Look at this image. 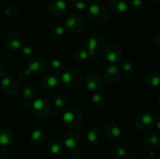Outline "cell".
<instances>
[{
  "instance_id": "cell-1",
  "label": "cell",
  "mask_w": 160,
  "mask_h": 159,
  "mask_svg": "<svg viewBox=\"0 0 160 159\" xmlns=\"http://www.w3.org/2000/svg\"><path fill=\"white\" fill-rule=\"evenodd\" d=\"M62 123L67 127L77 129L82 125L84 118L82 113L74 106H67L62 113Z\"/></svg>"
},
{
  "instance_id": "cell-2",
  "label": "cell",
  "mask_w": 160,
  "mask_h": 159,
  "mask_svg": "<svg viewBox=\"0 0 160 159\" xmlns=\"http://www.w3.org/2000/svg\"><path fill=\"white\" fill-rule=\"evenodd\" d=\"M88 20L96 25L106 23L109 18V12L106 7L101 4H92L87 9Z\"/></svg>"
},
{
  "instance_id": "cell-3",
  "label": "cell",
  "mask_w": 160,
  "mask_h": 159,
  "mask_svg": "<svg viewBox=\"0 0 160 159\" xmlns=\"http://www.w3.org/2000/svg\"><path fill=\"white\" fill-rule=\"evenodd\" d=\"M32 111L34 115L39 119H46L50 116L52 111V104L45 98H38L34 101L32 104Z\"/></svg>"
},
{
  "instance_id": "cell-4",
  "label": "cell",
  "mask_w": 160,
  "mask_h": 159,
  "mask_svg": "<svg viewBox=\"0 0 160 159\" xmlns=\"http://www.w3.org/2000/svg\"><path fill=\"white\" fill-rule=\"evenodd\" d=\"M103 54L106 61L111 63H115L121 61L123 51L120 44L112 41L106 45Z\"/></svg>"
},
{
  "instance_id": "cell-5",
  "label": "cell",
  "mask_w": 160,
  "mask_h": 159,
  "mask_svg": "<svg viewBox=\"0 0 160 159\" xmlns=\"http://www.w3.org/2000/svg\"><path fill=\"white\" fill-rule=\"evenodd\" d=\"M64 26L66 30L72 34H81L86 29L84 20L78 15H70L65 19Z\"/></svg>"
},
{
  "instance_id": "cell-6",
  "label": "cell",
  "mask_w": 160,
  "mask_h": 159,
  "mask_svg": "<svg viewBox=\"0 0 160 159\" xmlns=\"http://www.w3.org/2000/svg\"><path fill=\"white\" fill-rule=\"evenodd\" d=\"M83 76L81 72L78 70H70L64 72L61 76L62 82L69 88H75L81 84Z\"/></svg>"
},
{
  "instance_id": "cell-7",
  "label": "cell",
  "mask_w": 160,
  "mask_h": 159,
  "mask_svg": "<svg viewBox=\"0 0 160 159\" xmlns=\"http://www.w3.org/2000/svg\"><path fill=\"white\" fill-rule=\"evenodd\" d=\"M106 44V39L102 35L98 34H92L86 39V48L89 51L91 55L95 54L96 51L102 49Z\"/></svg>"
},
{
  "instance_id": "cell-8",
  "label": "cell",
  "mask_w": 160,
  "mask_h": 159,
  "mask_svg": "<svg viewBox=\"0 0 160 159\" xmlns=\"http://www.w3.org/2000/svg\"><path fill=\"white\" fill-rule=\"evenodd\" d=\"M155 122V115L148 111L140 112L136 117L135 125L140 130H148L153 126Z\"/></svg>"
},
{
  "instance_id": "cell-9",
  "label": "cell",
  "mask_w": 160,
  "mask_h": 159,
  "mask_svg": "<svg viewBox=\"0 0 160 159\" xmlns=\"http://www.w3.org/2000/svg\"><path fill=\"white\" fill-rule=\"evenodd\" d=\"M84 84L88 90L92 92H98L102 88V78L97 73H89L84 80Z\"/></svg>"
},
{
  "instance_id": "cell-10",
  "label": "cell",
  "mask_w": 160,
  "mask_h": 159,
  "mask_svg": "<svg viewBox=\"0 0 160 159\" xmlns=\"http://www.w3.org/2000/svg\"><path fill=\"white\" fill-rule=\"evenodd\" d=\"M48 63L45 58L40 55H34L30 59L28 69L34 73H42L46 70Z\"/></svg>"
},
{
  "instance_id": "cell-11",
  "label": "cell",
  "mask_w": 160,
  "mask_h": 159,
  "mask_svg": "<svg viewBox=\"0 0 160 159\" xmlns=\"http://www.w3.org/2000/svg\"><path fill=\"white\" fill-rule=\"evenodd\" d=\"M0 87L5 94L8 95H14L18 91L19 84L13 76H6L2 79Z\"/></svg>"
},
{
  "instance_id": "cell-12",
  "label": "cell",
  "mask_w": 160,
  "mask_h": 159,
  "mask_svg": "<svg viewBox=\"0 0 160 159\" xmlns=\"http://www.w3.org/2000/svg\"><path fill=\"white\" fill-rule=\"evenodd\" d=\"M48 10L55 17H61L67 12V5L63 0H53L48 4Z\"/></svg>"
},
{
  "instance_id": "cell-13",
  "label": "cell",
  "mask_w": 160,
  "mask_h": 159,
  "mask_svg": "<svg viewBox=\"0 0 160 159\" xmlns=\"http://www.w3.org/2000/svg\"><path fill=\"white\" fill-rule=\"evenodd\" d=\"M6 45L9 49L17 51L23 47V38L18 33H9L6 37Z\"/></svg>"
},
{
  "instance_id": "cell-14",
  "label": "cell",
  "mask_w": 160,
  "mask_h": 159,
  "mask_svg": "<svg viewBox=\"0 0 160 159\" xmlns=\"http://www.w3.org/2000/svg\"><path fill=\"white\" fill-rule=\"evenodd\" d=\"M87 137L88 140L91 144L94 145V146H98L103 142L104 135L99 128L96 127V126H92V127L89 128V129L88 130Z\"/></svg>"
},
{
  "instance_id": "cell-15",
  "label": "cell",
  "mask_w": 160,
  "mask_h": 159,
  "mask_svg": "<svg viewBox=\"0 0 160 159\" xmlns=\"http://www.w3.org/2000/svg\"><path fill=\"white\" fill-rule=\"evenodd\" d=\"M81 137L78 132L74 130L69 131L65 134L63 140V144L70 149H74L81 143Z\"/></svg>"
},
{
  "instance_id": "cell-16",
  "label": "cell",
  "mask_w": 160,
  "mask_h": 159,
  "mask_svg": "<svg viewBox=\"0 0 160 159\" xmlns=\"http://www.w3.org/2000/svg\"><path fill=\"white\" fill-rule=\"evenodd\" d=\"M105 135L106 138L109 140L115 141L117 140L121 136V129L118 125L115 123H110L105 128Z\"/></svg>"
},
{
  "instance_id": "cell-17",
  "label": "cell",
  "mask_w": 160,
  "mask_h": 159,
  "mask_svg": "<svg viewBox=\"0 0 160 159\" xmlns=\"http://www.w3.org/2000/svg\"><path fill=\"white\" fill-rule=\"evenodd\" d=\"M109 6L115 13L122 14L128 10L129 3L127 0H109Z\"/></svg>"
},
{
  "instance_id": "cell-18",
  "label": "cell",
  "mask_w": 160,
  "mask_h": 159,
  "mask_svg": "<svg viewBox=\"0 0 160 159\" xmlns=\"http://www.w3.org/2000/svg\"><path fill=\"white\" fill-rule=\"evenodd\" d=\"M105 79L111 83L116 82L120 76V70L115 65H110L106 66L103 71Z\"/></svg>"
},
{
  "instance_id": "cell-19",
  "label": "cell",
  "mask_w": 160,
  "mask_h": 159,
  "mask_svg": "<svg viewBox=\"0 0 160 159\" xmlns=\"http://www.w3.org/2000/svg\"><path fill=\"white\" fill-rule=\"evenodd\" d=\"M144 141L150 147H157L160 145V134L155 130H148L144 136Z\"/></svg>"
},
{
  "instance_id": "cell-20",
  "label": "cell",
  "mask_w": 160,
  "mask_h": 159,
  "mask_svg": "<svg viewBox=\"0 0 160 159\" xmlns=\"http://www.w3.org/2000/svg\"><path fill=\"white\" fill-rule=\"evenodd\" d=\"M42 86L46 89H55L59 87L60 81L55 74H48L42 80Z\"/></svg>"
},
{
  "instance_id": "cell-21",
  "label": "cell",
  "mask_w": 160,
  "mask_h": 159,
  "mask_svg": "<svg viewBox=\"0 0 160 159\" xmlns=\"http://www.w3.org/2000/svg\"><path fill=\"white\" fill-rule=\"evenodd\" d=\"M63 142L58 139H52L47 143V150L52 154H58L63 150Z\"/></svg>"
},
{
  "instance_id": "cell-22",
  "label": "cell",
  "mask_w": 160,
  "mask_h": 159,
  "mask_svg": "<svg viewBox=\"0 0 160 159\" xmlns=\"http://www.w3.org/2000/svg\"><path fill=\"white\" fill-rule=\"evenodd\" d=\"M45 139H46L45 133L44 132V131L39 129H34L30 135L31 142L36 146L42 145L45 141Z\"/></svg>"
},
{
  "instance_id": "cell-23",
  "label": "cell",
  "mask_w": 160,
  "mask_h": 159,
  "mask_svg": "<svg viewBox=\"0 0 160 159\" xmlns=\"http://www.w3.org/2000/svg\"><path fill=\"white\" fill-rule=\"evenodd\" d=\"M13 139V133L9 128H3L0 129V145L7 146Z\"/></svg>"
},
{
  "instance_id": "cell-24",
  "label": "cell",
  "mask_w": 160,
  "mask_h": 159,
  "mask_svg": "<svg viewBox=\"0 0 160 159\" xmlns=\"http://www.w3.org/2000/svg\"><path fill=\"white\" fill-rule=\"evenodd\" d=\"M145 80L148 87H158L160 85V73L157 72H152L147 75Z\"/></svg>"
},
{
  "instance_id": "cell-25",
  "label": "cell",
  "mask_w": 160,
  "mask_h": 159,
  "mask_svg": "<svg viewBox=\"0 0 160 159\" xmlns=\"http://www.w3.org/2000/svg\"><path fill=\"white\" fill-rule=\"evenodd\" d=\"M92 57L89 51L84 48H78L73 53V58L78 62H85Z\"/></svg>"
},
{
  "instance_id": "cell-26",
  "label": "cell",
  "mask_w": 160,
  "mask_h": 159,
  "mask_svg": "<svg viewBox=\"0 0 160 159\" xmlns=\"http://www.w3.org/2000/svg\"><path fill=\"white\" fill-rule=\"evenodd\" d=\"M38 90L33 84H27L23 88V95L29 100H33L37 97Z\"/></svg>"
},
{
  "instance_id": "cell-27",
  "label": "cell",
  "mask_w": 160,
  "mask_h": 159,
  "mask_svg": "<svg viewBox=\"0 0 160 159\" xmlns=\"http://www.w3.org/2000/svg\"><path fill=\"white\" fill-rule=\"evenodd\" d=\"M111 154L115 159H123L126 157L127 151L122 145L116 144L111 149Z\"/></svg>"
},
{
  "instance_id": "cell-28",
  "label": "cell",
  "mask_w": 160,
  "mask_h": 159,
  "mask_svg": "<svg viewBox=\"0 0 160 159\" xmlns=\"http://www.w3.org/2000/svg\"><path fill=\"white\" fill-rule=\"evenodd\" d=\"M64 68L65 67H64L63 63L59 59H54L50 63V69H51L53 74L55 75L62 74L64 71Z\"/></svg>"
},
{
  "instance_id": "cell-29",
  "label": "cell",
  "mask_w": 160,
  "mask_h": 159,
  "mask_svg": "<svg viewBox=\"0 0 160 159\" xmlns=\"http://www.w3.org/2000/svg\"><path fill=\"white\" fill-rule=\"evenodd\" d=\"M92 104L95 108H102L106 104V98L101 94L95 93L92 97Z\"/></svg>"
},
{
  "instance_id": "cell-30",
  "label": "cell",
  "mask_w": 160,
  "mask_h": 159,
  "mask_svg": "<svg viewBox=\"0 0 160 159\" xmlns=\"http://www.w3.org/2000/svg\"><path fill=\"white\" fill-rule=\"evenodd\" d=\"M120 69L126 74H131L134 73V63L130 60H123L120 62Z\"/></svg>"
},
{
  "instance_id": "cell-31",
  "label": "cell",
  "mask_w": 160,
  "mask_h": 159,
  "mask_svg": "<svg viewBox=\"0 0 160 159\" xmlns=\"http://www.w3.org/2000/svg\"><path fill=\"white\" fill-rule=\"evenodd\" d=\"M71 5L78 10H85L88 8V0H71Z\"/></svg>"
},
{
  "instance_id": "cell-32",
  "label": "cell",
  "mask_w": 160,
  "mask_h": 159,
  "mask_svg": "<svg viewBox=\"0 0 160 159\" xmlns=\"http://www.w3.org/2000/svg\"><path fill=\"white\" fill-rule=\"evenodd\" d=\"M52 102L57 108H63L67 104V100L63 95L56 94L53 97Z\"/></svg>"
},
{
  "instance_id": "cell-33",
  "label": "cell",
  "mask_w": 160,
  "mask_h": 159,
  "mask_svg": "<svg viewBox=\"0 0 160 159\" xmlns=\"http://www.w3.org/2000/svg\"><path fill=\"white\" fill-rule=\"evenodd\" d=\"M5 15L10 19H17L20 16V11L17 8L14 7V6H8L6 9H5Z\"/></svg>"
},
{
  "instance_id": "cell-34",
  "label": "cell",
  "mask_w": 160,
  "mask_h": 159,
  "mask_svg": "<svg viewBox=\"0 0 160 159\" xmlns=\"http://www.w3.org/2000/svg\"><path fill=\"white\" fill-rule=\"evenodd\" d=\"M66 31L67 30L64 26H57L53 29L52 35L56 38H60L65 34Z\"/></svg>"
},
{
  "instance_id": "cell-35",
  "label": "cell",
  "mask_w": 160,
  "mask_h": 159,
  "mask_svg": "<svg viewBox=\"0 0 160 159\" xmlns=\"http://www.w3.org/2000/svg\"><path fill=\"white\" fill-rule=\"evenodd\" d=\"M144 6L143 0H131L129 3V7L134 10H138L142 9Z\"/></svg>"
},
{
  "instance_id": "cell-36",
  "label": "cell",
  "mask_w": 160,
  "mask_h": 159,
  "mask_svg": "<svg viewBox=\"0 0 160 159\" xmlns=\"http://www.w3.org/2000/svg\"><path fill=\"white\" fill-rule=\"evenodd\" d=\"M31 73H31L28 69H25V70H21L18 74L19 80L21 81H27L28 80H29L30 77H31Z\"/></svg>"
},
{
  "instance_id": "cell-37",
  "label": "cell",
  "mask_w": 160,
  "mask_h": 159,
  "mask_svg": "<svg viewBox=\"0 0 160 159\" xmlns=\"http://www.w3.org/2000/svg\"><path fill=\"white\" fill-rule=\"evenodd\" d=\"M20 55H21L22 57L28 58L32 55L33 53V49L30 46H23L20 48Z\"/></svg>"
},
{
  "instance_id": "cell-38",
  "label": "cell",
  "mask_w": 160,
  "mask_h": 159,
  "mask_svg": "<svg viewBox=\"0 0 160 159\" xmlns=\"http://www.w3.org/2000/svg\"><path fill=\"white\" fill-rule=\"evenodd\" d=\"M6 71V66L5 63L2 61H0V76H4Z\"/></svg>"
},
{
  "instance_id": "cell-39",
  "label": "cell",
  "mask_w": 160,
  "mask_h": 159,
  "mask_svg": "<svg viewBox=\"0 0 160 159\" xmlns=\"http://www.w3.org/2000/svg\"><path fill=\"white\" fill-rule=\"evenodd\" d=\"M153 42L157 47L160 48V34H157L153 37Z\"/></svg>"
},
{
  "instance_id": "cell-40",
  "label": "cell",
  "mask_w": 160,
  "mask_h": 159,
  "mask_svg": "<svg viewBox=\"0 0 160 159\" xmlns=\"http://www.w3.org/2000/svg\"><path fill=\"white\" fill-rule=\"evenodd\" d=\"M154 123H156V127L160 130V114H156V115H155Z\"/></svg>"
},
{
  "instance_id": "cell-41",
  "label": "cell",
  "mask_w": 160,
  "mask_h": 159,
  "mask_svg": "<svg viewBox=\"0 0 160 159\" xmlns=\"http://www.w3.org/2000/svg\"><path fill=\"white\" fill-rule=\"evenodd\" d=\"M72 155H73V157H75V158H78V157H81V152H80V151L78 149H73V151H72Z\"/></svg>"
},
{
  "instance_id": "cell-42",
  "label": "cell",
  "mask_w": 160,
  "mask_h": 159,
  "mask_svg": "<svg viewBox=\"0 0 160 159\" xmlns=\"http://www.w3.org/2000/svg\"><path fill=\"white\" fill-rule=\"evenodd\" d=\"M148 159H160L159 154L156 152H150L149 155H148Z\"/></svg>"
},
{
  "instance_id": "cell-43",
  "label": "cell",
  "mask_w": 160,
  "mask_h": 159,
  "mask_svg": "<svg viewBox=\"0 0 160 159\" xmlns=\"http://www.w3.org/2000/svg\"><path fill=\"white\" fill-rule=\"evenodd\" d=\"M146 1L149 3H156L158 2H159L160 0H146Z\"/></svg>"
},
{
  "instance_id": "cell-44",
  "label": "cell",
  "mask_w": 160,
  "mask_h": 159,
  "mask_svg": "<svg viewBox=\"0 0 160 159\" xmlns=\"http://www.w3.org/2000/svg\"><path fill=\"white\" fill-rule=\"evenodd\" d=\"M157 102H158V104L160 105V92L158 94V95H157Z\"/></svg>"
},
{
  "instance_id": "cell-45",
  "label": "cell",
  "mask_w": 160,
  "mask_h": 159,
  "mask_svg": "<svg viewBox=\"0 0 160 159\" xmlns=\"http://www.w3.org/2000/svg\"><path fill=\"white\" fill-rule=\"evenodd\" d=\"M88 2H98V0H88Z\"/></svg>"
},
{
  "instance_id": "cell-46",
  "label": "cell",
  "mask_w": 160,
  "mask_h": 159,
  "mask_svg": "<svg viewBox=\"0 0 160 159\" xmlns=\"http://www.w3.org/2000/svg\"><path fill=\"white\" fill-rule=\"evenodd\" d=\"M158 26H159V27L160 28V18L159 19V20H158Z\"/></svg>"
},
{
  "instance_id": "cell-47",
  "label": "cell",
  "mask_w": 160,
  "mask_h": 159,
  "mask_svg": "<svg viewBox=\"0 0 160 159\" xmlns=\"http://www.w3.org/2000/svg\"><path fill=\"white\" fill-rule=\"evenodd\" d=\"M57 159H61V158H57Z\"/></svg>"
}]
</instances>
